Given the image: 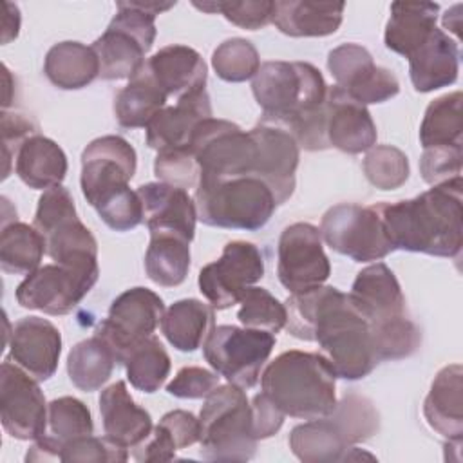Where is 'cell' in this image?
<instances>
[{"instance_id": "6da1fadb", "label": "cell", "mask_w": 463, "mask_h": 463, "mask_svg": "<svg viewBox=\"0 0 463 463\" xmlns=\"http://www.w3.org/2000/svg\"><path fill=\"white\" fill-rule=\"evenodd\" d=\"M284 306L288 333L298 340L317 342L336 378L362 380L380 364L369 322L347 293L322 284L291 293Z\"/></svg>"}, {"instance_id": "7a4b0ae2", "label": "cell", "mask_w": 463, "mask_h": 463, "mask_svg": "<svg viewBox=\"0 0 463 463\" xmlns=\"http://www.w3.org/2000/svg\"><path fill=\"white\" fill-rule=\"evenodd\" d=\"M262 119L284 127L304 150L329 148L322 72L307 61H264L251 81Z\"/></svg>"}, {"instance_id": "3957f363", "label": "cell", "mask_w": 463, "mask_h": 463, "mask_svg": "<svg viewBox=\"0 0 463 463\" xmlns=\"http://www.w3.org/2000/svg\"><path fill=\"white\" fill-rule=\"evenodd\" d=\"M463 181L434 184L396 203L374 204L394 250L458 259L463 246Z\"/></svg>"}, {"instance_id": "277c9868", "label": "cell", "mask_w": 463, "mask_h": 463, "mask_svg": "<svg viewBox=\"0 0 463 463\" xmlns=\"http://www.w3.org/2000/svg\"><path fill=\"white\" fill-rule=\"evenodd\" d=\"M262 394L284 416L317 420L336 405V374L320 353L289 349L260 374Z\"/></svg>"}, {"instance_id": "5b68a950", "label": "cell", "mask_w": 463, "mask_h": 463, "mask_svg": "<svg viewBox=\"0 0 463 463\" xmlns=\"http://www.w3.org/2000/svg\"><path fill=\"white\" fill-rule=\"evenodd\" d=\"M175 2H118L105 33L90 45L99 61V78L130 80L145 67V54L156 40V16Z\"/></svg>"}, {"instance_id": "8992f818", "label": "cell", "mask_w": 463, "mask_h": 463, "mask_svg": "<svg viewBox=\"0 0 463 463\" xmlns=\"http://www.w3.org/2000/svg\"><path fill=\"white\" fill-rule=\"evenodd\" d=\"M203 459L210 461H248L255 456L257 436L253 412L244 389L226 383L217 385L199 412Z\"/></svg>"}, {"instance_id": "52a82bcc", "label": "cell", "mask_w": 463, "mask_h": 463, "mask_svg": "<svg viewBox=\"0 0 463 463\" xmlns=\"http://www.w3.org/2000/svg\"><path fill=\"white\" fill-rule=\"evenodd\" d=\"M194 199L201 222L246 232L266 226L279 206L269 186L251 175L199 181Z\"/></svg>"}, {"instance_id": "ba28073f", "label": "cell", "mask_w": 463, "mask_h": 463, "mask_svg": "<svg viewBox=\"0 0 463 463\" xmlns=\"http://www.w3.org/2000/svg\"><path fill=\"white\" fill-rule=\"evenodd\" d=\"M33 226L45 241V253L61 266L99 275L98 242L80 221L74 199L61 184L43 190Z\"/></svg>"}, {"instance_id": "9c48e42d", "label": "cell", "mask_w": 463, "mask_h": 463, "mask_svg": "<svg viewBox=\"0 0 463 463\" xmlns=\"http://www.w3.org/2000/svg\"><path fill=\"white\" fill-rule=\"evenodd\" d=\"M188 150L199 166V181L255 177L257 143L250 130L246 132L232 121L204 119L194 130Z\"/></svg>"}, {"instance_id": "30bf717a", "label": "cell", "mask_w": 463, "mask_h": 463, "mask_svg": "<svg viewBox=\"0 0 463 463\" xmlns=\"http://www.w3.org/2000/svg\"><path fill=\"white\" fill-rule=\"evenodd\" d=\"M275 347V335L237 326H217L203 344L210 367L228 383L251 389Z\"/></svg>"}, {"instance_id": "8fae6325", "label": "cell", "mask_w": 463, "mask_h": 463, "mask_svg": "<svg viewBox=\"0 0 463 463\" xmlns=\"http://www.w3.org/2000/svg\"><path fill=\"white\" fill-rule=\"evenodd\" d=\"M322 241L336 253L354 262H371L394 251L382 217L374 206L340 203L331 206L320 221Z\"/></svg>"}, {"instance_id": "7c38bea8", "label": "cell", "mask_w": 463, "mask_h": 463, "mask_svg": "<svg viewBox=\"0 0 463 463\" xmlns=\"http://www.w3.org/2000/svg\"><path fill=\"white\" fill-rule=\"evenodd\" d=\"M163 315V298L148 288L136 286L112 300L109 315L98 326L96 335L110 345L118 364H123L134 345L154 335Z\"/></svg>"}, {"instance_id": "4fadbf2b", "label": "cell", "mask_w": 463, "mask_h": 463, "mask_svg": "<svg viewBox=\"0 0 463 463\" xmlns=\"http://www.w3.org/2000/svg\"><path fill=\"white\" fill-rule=\"evenodd\" d=\"M264 277L260 250L246 241H232L217 260L199 271V291L213 309H228L239 304L248 288Z\"/></svg>"}, {"instance_id": "5bb4252c", "label": "cell", "mask_w": 463, "mask_h": 463, "mask_svg": "<svg viewBox=\"0 0 463 463\" xmlns=\"http://www.w3.org/2000/svg\"><path fill=\"white\" fill-rule=\"evenodd\" d=\"M277 255V275L289 293L322 286L331 275L320 230L309 222L286 226L279 237Z\"/></svg>"}, {"instance_id": "9a60e30c", "label": "cell", "mask_w": 463, "mask_h": 463, "mask_svg": "<svg viewBox=\"0 0 463 463\" xmlns=\"http://www.w3.org/2000/svg\"><path fill=\"white\" fill-rule=\"evenodd\" d=\"M0 420L16 439H38L47 429L45 396L29 373L5 358L0 367Z\"/></svg>"}, {"instance_id": "2e32d148", "label": "cell", "mask_w": 463, "mask_h": 463, "mask_svg": "<svg viewBox=\"0 0 463 463\" xmlns=\"http://www.w3.org/2000/svg\"><path fill=\"white\" fill-rule=\"evenodd\" d=\"M99 275L78 271L61 264H43L16 288V302L25 309L47 315L71 313L94 288Z\"/></svg>"}, {"instance_id": "e0dca14e", "label": "cell", "mask_w": 463, "mask_h": 463, "mask_svg": "<svg viewBox=\"0 0 463 463\" xmlns=\"http://www.w3.org/2000/svg\"><path fill=\"white\" fill-rule=\"evenodd\" d=\"M137 156L134 146L121 136L92 139L81 152V194L90 206L105 195L128 186L136 174Z\"/></svg>"}, {"instance_id": "ac0fdd59", "label": "cell", "mask_w": 463, "mask_h": 463, "mask_svg": "<svg viewBox=\"0 0 463 463\" xmlns=\"http://www.w3.org/2000/svg\"><path fill=\"white\" fill-rule=\"evenodd\" d=\"M327 69L336 85L362 105L383 103L400 92L396 76L376 65L371 52L358 43H342L329 51Z\"/></svg>"}, {"instance_id": "d6986e66", "label": "cell", "mask_w": 463, "mask_h": 463, "mask_svg": "<svg viewBox=\"0 0 463 463\" xmlns=\"http://www.w3.org/2000/svg\"><path fill=\"white\" fill-rule=\"evenodd\" d=\"M250 132L257 143L253 175L269 186L277 204H284L295 192L300 146L284 127L262 118Z\"/></svg>"}, {"instance_id": "ffe728a7", "label": "cell", "mask_w": 463, "mask_h": 463, "mask_svg": "<svg viewBox=\"0 0 463 463\" xmlns=\"http://www.w3.org/2000/svg\"><path fill=\"white\" fill-rule=\"evenodd\" d=\"M9 340V360L20 365L34 380H49L61 354V333L47 318L24 317L13 324Z\"/></svg>"}, {"instance_id": "44dd1931", "label": "cell", "mask_w": 463, "mask_h": 463, "mask_svg": "<svg viewBox=\"0 0 463 463\" xmlns=\"http://www.w3.org/2000/svg\"><path fill=\"white\" fill-rule=\"evenodd\" d=\"M326 137L329 148L362 154L376 145V125L365 105L354 101L338 85L326 94Z\"/></svg>"}, {"instance_id": "7402d4cb", "label": "cell", "mask_w": 463, "mask_h": 463, "mask_svg": "<svg viewBox=\"0 0 463 463\" xmlns=\"http://www.w3.org/2000/svg\"><path fill=\"white\" fill-rule=\"evenodd\" d=\"M150 233H175L190 241L195 235L197 208L184 188L163 181L137 186Z\"/></svg>"}, {"instance_id": "603a6c76", "label": "cell", "mask_w": 463, "mask_h": 463, "mask_svg": "<svg viewBox=\"0 0 463 463\" xmlns=\"http://www.w3.org/2000/svg\"><path fill=\"white\" fill-rule=\"evenodd\" d=\"M347 295L369 326L405 317L402 286L394 271L383 262L371 264L358 271Z\"/></svg>"}, {"instance_id": "cb8c5ba5", "label": "cell", "mask_w": 463, "mask_h": 463, "mask_svg": "<svg viewBox=\"0 0 463 463\" xmlns=\"http://www.w3.org/2000/svg\"><path fill=\"white\" fill-rule=\"evenodd\" d=\"M212 118V103L206 89L186 94L175 105L159 110L145 127L146 145L157 152L188 148L199 123Z\"/></svg>"}, {"instance_id": "d4e9b609", "label": "cell", "mask_w": 463, "mask_h": 463, "mask_svg": "<svg viewBox=\"0 0 463 463\" xmlns=\"http://www.w3.org/2000/svg\"><path fill=\"white\" fill-rule=\"evenodd\" d=\"M99 412L105 438L123 449H136L154 429L148 411L134 402L123 380L114 382L101 391Z\"/></svg>"}, {"instance_id": "484cf974", "label": "cell", "mask_w": 463, "mask_h": 463, "mask_svg": "<svg viewBox=\"0 0 463 463\" xmlns=\"http://www.w3.org/2000/svg\"><path fill=\"white\" fill-rule=\"evenodd\" d=\"M145 71L168 98L175 96L177 99L203 90L208 74L203 56L195 49L181 43L161 47L148 58Z\"/></svg>"}, {"instance_id": "4316f807", "label": "cell", "mask_w": 463, "mask_h": 463, "mask_svg": "<svg viewBox=\"0 0 463 463\" xmlns=\"http://www.w3.org/2000/svg\"><path fill=\"white\" fill-rule=\"evenodd\" d=\"M423 416L432 430L449 443L463 436V367L449 364L438 371L423 402Z\"/></svg>"}, {"instance_id": "83f0119b", "label": "cell", "mask_w": 463, "mask_h": 463, "mask_svg": "<svg viewBox=\"0 0 463 463\" xmlns=\"http://www.w3.org/2000/svg\"><path fill=\"white\" fill-rule=\"evenodd\" d=\"M407 60L409 76L416 92H432L458 80L459 45L443 29L436 27L429 40Z\"/></svg>"}, {"instance_id": "f1b7e54d", "label": "cell", "mask_w": 463, "mask_h": 463, "mask_svg": "<svg viewBox=\"0 0 463 463\" xmlns=\"http://www.w3.org/2000/svg\"><path fill=\"white\" fill-rule=\"evenodd\" d=\"M344 2H311V0H280L275 2V27L293 38L329 36L342 24Z\"/></svg>"}, {"instance_id": "f546056e", "label": "cell", "mask_w": 463, "mask_h": 463, "mask_svg": "<svg viewBox=\"0 0 463 463\" xmlns=\"http://www.w3.org/2000/svg\"><path fill=\"white\" fill-rule=\"evenodd\" d=\"M438 13L434 2H392L383 33L385 47L409 58L434 33Z\"/></svg>"}, {"instance_id": "4dcf8cb0", "label": "cell", "mask_w": 463, "mask_h": 463, "mask_svg": "<svg viewBox=\"0 0 463 463\" xmlns=\"http://www.w3.org/2000/svg\"><path fill=\"white\" fill-rule=\"evenodd\" d=\"M14 172L33 190H49L61 184L67 175V156L61 146L42 136L27 137L16 152Z\"/></svg>"}, {"instance_id": "1f68e13d", "label": "cell", "mask_w": 463, "mask_h": 463, "mask_svg": "<svg viewBox=\"0 0 463 463\" xmlns=\"http://www.w3.org/2000/svg\"><path fill=\"white\" fill-rule=\"evenodd\" d=\"M288 441L291 452L304 463L345 461L354 449L331 414L293 427Z\"/></svg>"}, {"instance_id": "d6a6232c", "label": "cell", "mask_w": 463, "mask_h": 463, "mask_svg": "<svg viewBox=\"0 0 463 463\" xmlns=\"http://www.w3.org/2000/svg\"><path fill=\"white\" fill-rule=\"evenodd\" d=\"M215 309L197 298H181L174 302L161 318V333L172 347L181 353L197 351L215 322Z\"/></svg>"}, {"instance_id": "836d02e7", "label": "cell", "mask_w": 463, "mask_h": 463, "mask_svg": "<svg viewBox=\"0 0 463 463\" xmlns=\"http://www.w3.org/2000/svg\"><path fill=\"white\" fill-rule=\"evenodd\" d=\"M47 80L61 90H78L99 76V61L92 47L80 42L54 43L43 60Z\"/></svg>"}, {"instance_id": "e575fe53", "label": "cell", "mask_w": 463, "mask_h": 463, "mask_svg": "<svg viewBox=\"0 0 463 463\" xmlns=\"http://www.w3.org/2000/svg\"><path fill=\"white\" fill-rule=\"evenodd\" d=\"M168 96L152 76L141 69L114 98V116L123 128L146 127L152 118L166 107Z\"/></svg>"}, {"instance_id": "d590c367", "label": "cell", "mask_w": 463, "mask_h": 463, "mask_svg": "<svg viewBox=\"0 0 463 463\" xmlns=\"http://www.w3.org/2000/svg\"><path fill=\"white\" fill-rule=\"evenodd\" d=\"M118 360L110 345L98 335L78 342L67 356V374L74 387L83 392H92L101 389Z\"/></svg>"}, {"instance_id": "8d00e7d4", "label": "cell", "mask_w": 463, "mask_h": 463, "mask_svg": "<svg viewBox=\"0 0 463 463\" xmlns=\"http://www.w3.org/2000/svg\"><path fill=\"white\" fill-rule=\"evenodd\" d=\"M190 241L175 233H150L145 253V271L148 279L163 288L184 282L190 269Z\"/></svg>"}, {"instance_id": "74e56055", "label": "cell", "mask_w": 463, "mask_h": 463, "mask_svg": "<svg viewBox=\"0 0 463 463\" xmlns=\"http://www.w3.org/2000/svg\"><path fill=\"white\" fill-rule=\"evenodd\" d=\"M463 96L459 90L432 99L420 125V143L423 148L463 145Z\"/></svg>"}, {"instance_id": "f35d334b", "label": "cell", "mask_w": 463, "mask_h": 463, "mask_svg": "<svg viewBox=\"0 0 463 463\" xmlns=\"http://www.w3.org/2000/svg\"><path fill=\"white\" fill-rule=\"evenodd\" d=\"M45 253V241L40 232L16 219L2 226L0 266L11 275H29L40 268Z\"/></svg>"}, {"instance_id": "ab89813d", "label": "cell", "mask_w": 463, "mask_h": 463, "mask_svg": "<svg viewBox=\"0 0 463 463\" xmlns=\"http://www.w3.org/2000/svg\"><path fill=\"white\" fill-rule=\"evenodd\" d=\"M130 385L141 392L159 391L170 373V356L157 336H148L134 345L123 364Z\"/></svg>"}, {"instance_id": "60d3db41", "label": "cell", "mask_w": 463, "mask_h": 463, "mask_svg": "<svg viewBox=\"0 0 463 463\" xmlns=\"http://www.w3.org/2000/svg\"><path fill=\"white\" fill-rule=\"evenodd\" d=\"M331 418L336 421L353 447L356 443L367 441L380 429V414L374 403L356 392H349L340 402H336Z\"/></svg>"}, {"instance_id": "b9f144b4", "label": "cell", "mask_w": 463, "mask_h": 463, "mask_svg": "<svg viewBox=\"0 0 463 463\" xmlns=\"http://www.w3.org/2000/svg\"><path fill=\"white\" fill-rule=\"evenodd\" d=\"M212 67L221 80L239 83L253 80L260 69V56L251 42L228 38L212 52Z\"/></svg>"}, {"instance_id": "7bdbcfd3", "label": "cell", "mask_w": 463, "mask_h": 463, "mask_svg": "<svg viewBox=\"0 0 463 463\" xmlns=\"http://www.w3.org/2000/svg\"><path fill=\"white\" fill-rule=\"evenodd\" d=\"M239 304L241 307L237 311V318L244 327L262 329L273 335L286 327V306L277 300L266 288H248Z\"/></svg>"}, {"instance_id": "ee69618b", "label": "cell", "mask_w": 463, "mask_h": 463, "mask_svg": "<svg viewBox=\"0 0 463 463\" xmlns=\"http://www.w3.org/2000/svg\"><path fill=\"white\" fill-rule=\"evenodd\" d=\"M378 362L411 356L421 344V333L407 317L369 326Z\"/></svg>"}, {"instance_id": "f6af8a7d", "label": "cell", "mask_w": 463, "mask_h": 463, "mask_svg": "<svg viewBox=\"0 0 463 463\" xmlns=\"http://www.w3.org/2000/svg\"><path fill=\"white\" fill-rule=\"evenodd\" d=\"M367 181L380 190H396L409 179V159L392 145H374L367 150L364 163Z\"/></svg>"}, {"instance_id": "bcb514c9", "label": "cell", "mask_w": 463, "mask_h": 463, "mask_svg": "<svg viewBox=\"0 0 463 463\" xmlns=\"http://www.w3.org/2000/svg\"><path fill=\"white\" fill-rule=\"evenodd\" d=\"M47 425L52 438L61 445L94 432L89 407L72 396L56 398L47 405Z\"/></svg>"}, {"instance_id": "7dc6e473", "label": "cell", "mask_w": 463, "mask_h": 463, "mask_svg": "<svg viewBox=\"0 0 463 463\" xmlns=\"http://www.w3.org/2000/svg\"><path fill=\"white\" fill-rule=\"evenodd\" d=\"M101 221L114 232H130L145 221V210L137 190L125 186L94 204Z\"/></svg>"}, {"instance_id": "c3c4849f", "label": "cell", "mask_w": 463, "mask_h": 463, "mask_svg": "<svg viewBox=\"0 0 463 463\" xmlns=\"http://www.w3.org/2000/svg\"><path fill=\"white\" fill-rule=\"evenodd\" d=\"M192 5L206 13H221L228 22L248 31H257L271 24L273 11H275V2L271 0H244V2L212 0L203 4L192 2Z\"/></svg>"}, {"instance_id": "681fc988", "label": "cell", "mask_w": 463, "mask_h": 463, "mask_svg": "<svg viewBox=\"0 0 463 463\" xmlns=\"http://www.w3.org/2000/svg\"><path fill=\"white\" fill-rule=\"evenodd\" d=\"M154 174L159 181L179 188H195L199 183V166L188 148L157 152Z\"/></svg>"}, {"instance_id": "f907efd6", "label": "cell", "mask_w": 463, "mask_h": 463, "mask_svg": "<svg viewBox=\"0 0 463 463\" xmlns=\"http://www.w3.org/2000/svg\"><path fill=\"white\" fill-rule=\"evenodd\" d=\"M128 452L127 449L112 443L109 438H96V436H83L61 445L60 461H81V463H119L127 461Z\"/></svg>"}, {"instance_id": "816d5d0a", "label": "cell", "mask_w": 463, "mask_h": 463, "mask_svg": "<svg viewBox=\"0 0 463 463\" xmlns=\"http://www.w3.org/2000/svg\"><path fill=\"white\" fill-rule=\"evenodd\" d=\"M461 161H463V145L423 148V154L420 159V174L425 183L434 186V184L461 177Z\"/></svg>"}, {"instance_id": "f5cc1de1", "label": "cell", "mask_w": 463, "mask_h": 463, "mask_svg": "<svg viewBox=\"0 0 463 463\" xmlns=\"http://www.w3.org/2000/svg\"><path fill=\"white\" fill-rule=\"evenodd\" d=\"M0 128H2V159H4V179H5L11 172V161L16 157L18 148L27 137L38 134V125L24 114L4 110Z\"/></svg>"}, {"instance_id": "db71d44e", "label": "cell", "mask_w": 463, "mask_h": 463, "mask_svg": "<svg viewBox=\"0 0 463 463\" xmlns=\"http://www.w3.org/2000/svg\"><path fill=\"white\" fill-rule=\"evenodd\" d=\"M219 385V376L213 371L197 365H186L177 371L174 380L166 385V392L175 398H206Z\"/></svg>"}, {"instance_id": "11a10c76", "label": "cell", "mask_w": 463, "mask_h": 463, "mask_svg": "<svg viewBox=\"0 0 463 463\" xmlns=\"http://www.w3.org/2000/svg\"><path fill=\"white\" fill-rule=\"evenodd\" d=\"M159 423L170 432L179 450L192 447L201 438V421L188 411H170L159 420Z\"/></svg>"}, {"instance_id": "9f6ffc18", "label": "cell", "mask_w": 463, "mask_h": 463, "mask_svg": "<svg viewBox=\"0 0 463 463\" xmlns=\"http://www.w3.org/2000/svg\"><path fill=\"white\" fill-rule=\"evenodd\" d=\"M253 430L257 439H268L279 432L284 423V412H280L262 392L251 398Z\"/></svg>"}, {"instance_id": "6f0895ef", "label": "cell", "mask_w": 463, "mask_h": 463, "mask_svg": "<svg viewBox=\"0 0 463 463\" xmlns=\"http://www.w3.org/2000/svg\"><path fill=\"white\" fill-rule=\"evenodd\" d=\"M4 16H2V43H9L18 36L20 29V11L16 4L4 2Z\"/></svg>"}, {"instance_id": "680465c9", "label": "cell", "mask_w": 463, "mask_h": 463, "mask_svg": "<svg viewBox=\"0 0 463 463\" xmlns=\"http://www.w3.org/2000/svg\"><path fill=\"white\" fill-rule=\"evenodd\" d=\"M459 9H461V5L458 4L443 14V27L449 29L450 33H454L458 38H459V29H461V14H458Z\"/></svg>"}]
</instances>
